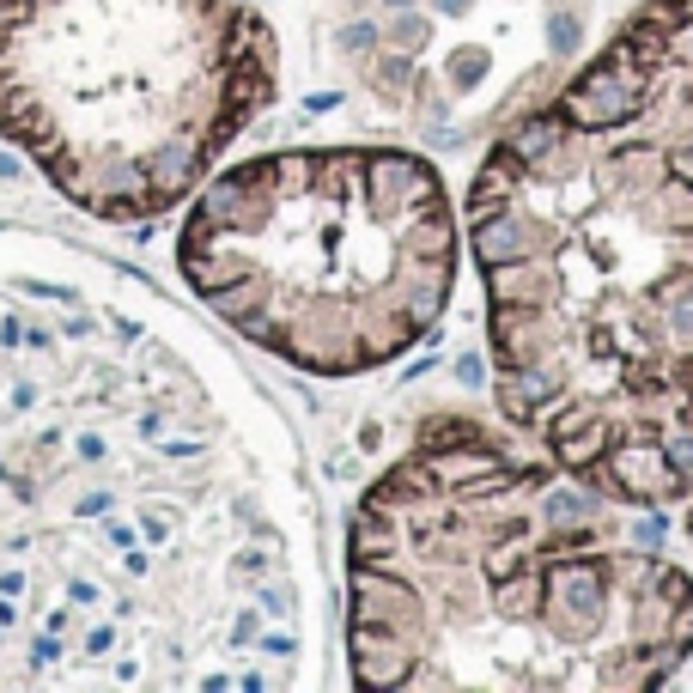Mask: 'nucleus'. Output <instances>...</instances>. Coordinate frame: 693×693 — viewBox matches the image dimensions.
I'll list each match as a JSON object with an SVG mask.
<instances>
[{"label": "nucleus", "mask_w": 693, "mask_h": 693, "mask_svg": "<svg viewBox=\"0 0 693 693\" xmlns=\"http://www.w3.org/2000/svg\"><path fill=\"white\" fill-rule=\"evenodd\" d=\"M499 414L639 511L693 499V128L602 55L469 189Z\"/></svg>", "instance_id": "nucleus-1"}, {"label": "nucleus", "mask_w": 693, "mask_h": 693, "mask_svg": "<svg viewBox=\"0 0 693 693\" xmlns=\"http://www.w3.org/2000/svg\"><path fill=\"white\" fill-rule=\"evenodd\" d=\"M542 450L438 414L347 529V651L377 693H645L693 651V578Z\"/></svg>", "instance_id": "nucleus-2"}, {"label": "nucleus", "mask_w": 693, "mask_h": 693, "mask_svg": "<svg viewBox=\"0 0 693 693\" xmlns=\"http://www.w3.org/2000/svg\"><path fill=\"white\" fill-rule=\"evenodd\" d=\"M177 262L244 341L311 377H359L444 323L462 231L420 152L292 146L195 189Z\"/></svg>", "instance_id": "nucleus-3"}, {"label": "nucleus", "mask_w": 693, "mask_h": 693, "mask_svg": "<svg viewBox=\"0 0 693 693\" xmlns=\"http://www.w3.org/2000/svg\"><path fill=\"white\" fill-rule=\"evenodd\" d=\"M274 80L244 0H0V134L110 225L183 207Z\"/></svg>", "instance_id": "nucleus-4"}, {"label": "nucleus", "mask_w": 693, "mask_h": 693, "mask_svg": "<svg viewBox=\"0 0 693 693\" xmlns=\"http://www.w3.org/2000/svg\"><path fill=\"white\" fill-rule=\"evenodd\" d=\"M687 529H693V523H687Z\"/></svg>", "instance_id": "nucleus-5"}]
</instances>
